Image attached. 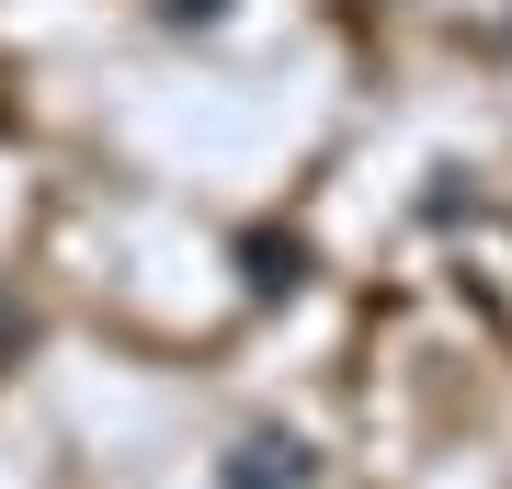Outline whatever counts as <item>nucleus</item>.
<instances>
[{"label": "nucleus", "instance_id": "obj_1", "mask_svg": "<svg viewBox=\"0 0 512 489\" xmlns=\"http://www.w3.org/2000/svg\"><path fill=\"white\" fill-rule=\"evenodd\" d=\"M217 489H319V444L308 433H239L228 444V467H217Z\"/></svg>", "mask_w": 512, "mask_h": 489}, {"label": "nucleus", "instance_id": "obj_2", "mask_svg": "<svg viewBox=\"0 0 512 489\" xmlns=\"http://www.w3.org/2000/svg\"><path fill=\"white\" fill-rule=\"evenodd\" d=\"M239 262H251V296H296L308 285V251H296V239H251Z\"/></svg>", "mask_w": 512, "mask_h": 489}, {"label": "nucleus", "instance_id": "obj_3", "mask_svg": "<svg viewBox=\"0 0 512 489\" xmlns=\"http://www.w3.org/2000/svg\"><path fill=\"white\" fill-rule=\"evenodd\" d=\"M228 12V0H171V23H217Z\"/></svg>", "mask_w": 512, "mask_h": 489}]
</instances>
